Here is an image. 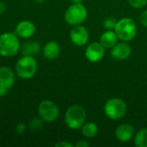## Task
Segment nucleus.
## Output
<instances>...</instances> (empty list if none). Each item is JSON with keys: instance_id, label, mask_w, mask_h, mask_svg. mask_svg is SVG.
<instances>
[{"instance_id": "obj_1", "label": "nucleus", "mask_w": 147, "mask_h": 147, "mask_svg": "<svg viewBox=\"0 0 147 147\" xmlns=\"http://www.w3.org/2000/svg\"><path fill=\"white\" fill-rule=\"evenodd\" d=\"M20 38L14 32H5L0 34V56L10 58L20 52Z\"/></svg>"}, {"instance_id": "obj_2", "label": "nucleus", "mask_w": 147, "mask_h": 147, "mask_svg": "<svg viewBox=\"0 0 147 147\" xmlns=\"http://www.w3.org/2000/svg\"><path fill=\"white\" fill-rule=\"evenodd\" d=\"M86 112L83 106L79 104L71 105L65 113V123L71 130L81 129L85 123Z\"/></svg>"}, {"instance_id": "obj_3", "label": "nucleus", "mask_w": 147, "mask_h": 147, "mask_svg": "<svg viewBox=\"0 0 147 147\" xmlns=\"http://www.w3.org/2000/svg\"><path fill=\"white\" fill-rule=\"evenodd\" d=\"M114 30L119 40L128 42L136 37L138 28L132 18L123 17L116 22Z\"/></svg>"}, {"instance_id": "obj_4", "label": "nucleus", "mask_w": 147, "mask_h": 147, "mask_svg": "<svg viewBox=\"0 0 147 147\" xmlns=\"http://www.w3.org/2000/svg\"><path fill=\"white\" fill-rule=\"evenodd\" d=\"M37 61L34 56L22 55L16 62L15 71L20 78L28 80L32 78L37 71Z\"/></svg>"}, {"instance_id": "obj_5", "label": "nucleus", "mask_w": 147, "mask_h": 147, "mask_svg": "<svg viewBox=\"0 0 147 147\" xmlns=\"http://www.w3.org/2000/svg\"><path fill=\"white\" fill-rule=\"evenodd\" d=\"M88 16L86 7L82 3H75L71 4L65 12V21L71 26L82 24Z\"/></svg>"}, {"instance_id": "obj_6", "label": "nucleus", "mask_w": 147, "mask_h": 147, "mask_svg": "<svg viewBox=\"0 0 147 147\" xmlns=\"http://www.w3.org/2000/svg\"><path fill=\"white\" fill-rule=\"evenodd\" d=\"M127 111V106L124 100L115 97L109 99L104 105V113L106 116L113 121H118L123 118Z\"/></svg>"}, {"instance_id": "obj_7", "label": "nucleus", "mask_w": 147, "mask_h": 147, "mask_svg": "<svg viewBox=\"0 0 147 147\" xmlns=\"http://www.w3.org/2000/svg\"><path fill=\"white\" fill-rule=\"evenodd\" d=\"M37 111L39 117L47 123L54 122L59 115V109L57 104L48 99L40 102Z\"/></svg>"}, {"instance_id": "obj_8", "label": "nucleus", "mask_w": 147, "mask_h": 147, "mask_svg": "<svg viewBox=\"0 0 147 147\" xmlns=\"http://www.w3.org/2000/svg\"><path fill=\"white\" fill-rule=\"evenodd\" d=\"M69 36L72 44L79 47L85 46L90 39V34L88 29L81 24L73 26V28L70 31Z\"/></svg>"}, {"instance_id": "obj_9", "label": "nucleus", "mask_w": 147, "mask_h": 147, "mask_svg": "<svg viewBox=\"0 0 147 147\" xmlns=\"http://www.w3.org/2000/svg\"><path fill=\"white\" fill-rule=\"evenodd\" d=\"M105 47L100 43V41H94L89 44L85 49L84 55L88 61L91 63H96L101 61L105 55Z\"/></svg>"}, {"instance_id": "obj_10", "label": "nucleus", "mask_w": 147, "mask_h": 147, "mask_svg": "<svg viewBox=\"0 0 147 147\" xmlns=\"http://www.w3.org/2000/svg\"><path fill=\"white\" fill-rule=\"evenodd\" d=\"M132 53V48L126 41L117 42L110 50V56L113 59L122 61L130 57Z\"/></svg>"}, {"instance_id": "obj_11", "label": "nucleus", "mask_w": 147, "mask_h": 147, "mask_svg": "<svg viewBox=\"0 0 147 147\" xmlns=\"http://www.w3.org/2000/svg\"><path fill=\"white\" fill-rule=\"evenodd\" d=\"M36 27L34 23L28 20L19 22L15 28V33L20 39H29L34 35Z\"/></svg>"}, {"instance_id": "obj_12", "label": "nucleus", "mask_w": 147, "mask_h": 147, "mask_svg": "<svg viewBox=\"0 0 147 147\" xmlns=\"http://www.w3.org/2000/svg\"><path fill=\"white\" fill-rule=\"evenodd\" d=\"M134 134L135 132L134 127L128 123H122L119 125L115 129V138L121 143L130 141L134 138Z\"/></svg>"}, {"instance_id": "obj_13", "label": "nucleus", "mask_w": 147, "mask_h": 147, "mask_svg": "<svg viewBox=\"0 0 147 147\" xmlns=\"http://www.w3.org/2000/svg\"><path fill=\"white\" fill-rule=\"evenodd\" d=\"M16 82L14 71L8 66L0 67V84L8 90L11 89Z\"/></svg>"}, {"instance_id": "obj_14", "label": "nucleus", "mask_w": 147, "mask_h": 147, "mask_svg": "<svg viewBox=\"0 0 147 147\" xmlns=\"http://www.w3.org/2000/svg\"><path fill=\"white\" fill-rule=\"evenodd\" d=\"M60 51H61L60 46L55 40H50L47 42L42 48L43 56L48 60L56 59L59 56Z\"/></svg>"}, {"instance_id": "obj_15", "label": "nucleus", "mask_w": 147, "mask_h": 147, "mask_svg": "<svg viewBox=\"0 0 147 147\" xmlns=\"http://www.w3.org/2000/svg\"><path fill=\"white\" fill-rule=\"evenodd\" d=\"M20 51L22 55L34 56L40 52V44L37 40H29L21 45Z\"/></svg>"}, {"instance_id": "obj_16", "label": "nucleus", "mask_w": 147, "mask_h": 147, "mask_svg": "<svg viewBox=\"0 0 147 147\" xmlns=\"http://www.w3.org/2000/svg\"><path fill=\"white\" fill-rule=\"evenodd\" d=\"M118 37L115 30H106L103 32L100 37V43L106 48L111 49L118 41Z\"/></svg>"}, {"instance_id": "obj_17", "label": "nucleus", "mask_w": 147, "mask_h": 147, "mask_svg": "<svg viewBox=\"0 0 147 147\" xmlns=\"http://www.w3.org/2000/svg\"><path fill=\"white\" fill-rule=\"evenodd\" d=\"M81 132L86 139H92L98 134V127L94 122H86L82 126Z\"/></svg>"}, {"instance_id": "obj_18", "label": "nucleus", "mask_w": 147, "mask_h": 147, "mask_svg": "<svg viewBox=\"0 0 147 147\" xmlns=\"http://www.w3.org/2000/svg\"><path fill=\"white\" fill-rule=\"evenodd\" d=\"M134 141L136 147H147V128L139 130L134 136Z\"/></svg>"}, {"instance_id": "obj_19", "label": "nucleus", "mask_w": 147, "mask_h": 147, "mask_svg": "<svg viewBox=\"0 0 147 147\" xmlns=\"http://www.w3.org/2000/svg\"><path fill=\"white\" fill-rule=\"evenodd\" d=\"M43 121L40 118V117H34L32 118L28 123V127L31 131L34 132H37L39 130H40L43 127Z\"/></svg>"}, {"instance_id": "obj_20", "label": "nucleus", "mask_w": 147, "mask_h": 147, "mask_svg": "<svg viewBox=\"0 0 147 147\" xmlns=\"http://www.w3.org/2000/svg\"><path fill=\"white\" fill-rule=\"evenodd\" d=\"M116 22L117 21L115 20V18H114L113 16H109L103 21L102 25H103L104 28H106L107 30H113L115 28Z\"/></svg>"}, {"instance_id": "obj_21", "label": "nucleus", "mask_w": 147, "mask_h": 147, "mask_svg": "<svg viewBox=\"0 0 147 147\" xmlns=\"http://www.w3.org/2000/svg\"><path fill=\"white\" fill-rule=\"evenodd\" d=\"M128 4L134 9L144 8L147 4V0H127Z\"/></svg>"}, {"instance_id": "obj_22", "label": "nucleus", "mask_w": 147, "mask_h": 147, "mask_svg": "<svg viewBox=\"0 0 147 147\" xmlns=\"http://www.w3.org/2000/svg\"><path fill=\"white\" fill-rule=\"evenodd\" d=\"M26 128H27V126H26L25 123H23V122H19V123H17L16 126V132L17 134L22 135V134H23L25 133Z\"/></svg>"}, {"instance_id": "obj_23", "label": "nucleus", "mask_w": 147, "mask_h": 147, "mask_svg": "<svg viewBox=\"0 0 147 147\" xmlns=\"http://www.w3.org/2000/svg\"><path fill=\"white\" fill-rule=\"evenodd\" d=\"M140 22L142 26L147 28V9L144 10L140 16Z\"/></svg>"}, {"instance_id": "obj_24", "label": "nucleus", "mask_w": 147, "mask_h": 147, "mask_svg": "<svg viewBox=\"0 0 147 147\" xmlns=\"http://www.w3.org/2000/svg\"><path fill=\"white\" fill-rule=\"evenodd\" d=\"M75 145L68 142V141H65V140H61V141H59L55 144V147H74Z\"/></svg>"}, {"instance_id": "obj_25", "label": "nucleus", "mask_w": 147, "mask_h": 147, "mask_svg": "<svg viewBox=\"0 0 147 147\" xmlns=\"http://www.w3.org/2000/svg\"><path fill=\"white\" fill-rule=\"evenodd\" d=\"M76 147H89L90 146V143L85 140H78L76 144H75Z\"/></svg>"}, {"instance_id": "obj_26", "label": "nucleus", "mask_w": 147, "mask_h": 147, "mask_svg": "<svg viewBox=\"0 0 147 147\" xmlns=\"http://www.w3.org/2000/svg\"><path fill=\"white\" fill-rule=\"evenodd\" d=\"M8 89L3 87V85L0 84V97H3V96H5L8 93Z\"/></svg>"}, {"instance_id": "obj_27", "label": "nucleus", "mask_w": 147, "mask_h": 147, "mask_svg": "<svg viewBox=\"0 0 147 147\" xmlns=\"http://www.w3.org/2000/svg\"><path fill=\"white\" fill-rule=\"evenodd\" d=\"M6 10V5L4 4V3H3L2 1H0V16H2Z\"/></svg>"}, {"instance_id": "obj_28", "label": "nucleus", "mask_w": 147, "mask_h": 147, "mask_svg": "<svg viewBox=\"0 0 147 147\" xmlns=\"http://www.w3.org/2000/svg\"><path fill=\"white\" fill-rule=\"evenodd\" d=\"M72 3H82L83 0H70Z\"/></svg>"}, {"instance_id": "obj_29", "label": "nucleus", "mask_w": 147, "mask_h": 147, "mask_svg": "<svg viewBox=\"0 0 147 147\" xmlns=\"http://www.w3.org/2000/svg\"><path fill=\"white\" fill-rule=\"evenodd\" d=\"M36 3H44L46 0H34Z\"/></svg>"}]
</instances>
